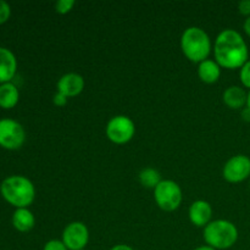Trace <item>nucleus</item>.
<instances>
[{
	"instance_id": "f257e3e1",
	"label": "nucleus",
	"mask_w": 250,
	"mask_h": 250,
	"mask_svg": "<svg viewBox=\"0 0 250 250\" xmlns=\"http://www.w3.org/2000/svg\"><path fill=\"white\" fill-rule=\"evenodd\" d=\"M215 61L227 70L241 68L249 60V50L242 34L226 28L217 34L214 43Z\"/></svg>"
},
{
	"instance_id": "f03ea898",
	"label": "nucleus",
	"mask_w": 250,
	"mask_h": 250,
	"mask_svg": "<svg viewBox=\"0 0 250 250\" xmlns=\"http://www.w3.org/2000/svg\"><path fill=\"white\" fill-rule=\"evenodd\" d=\"M0 194L16 209L28 208L36 199V187L29 178L21 175L9 176L0 185Z\"/></svg>"
},
{
	"instance_id": "7ed1b4c3",
	"label": "nucleus",
	"mask_w": 250,
	"mask_h": 250,
	"mask_svg": "<svg viewBox=\"0 0 250 250\" xmlns=\"http://www.w3.org/2000/svg\"><path fill=\"white\" fill-rule=\"evenodd\" d=\"M212 43L209 34L197 26L188 27L181 37V50L189 61L200 63L211 53Z\"/></svg>"
},
{
	"instance_id": "20e7f679",
	"label": "nucleus",
	"mask_w": 250,
	"mask_h": 250,
	"mask_svg": "<svg viewBox=\"0 0 250 250\" xmlns=\"http://www.w3.org/2000/svg\"><path fill=\"white\" fill-rule=\"evenodd\" d=\"M207 246L216 250L229 249L238 241V229L229 220H212L203 231Z\"/></svg>"
},
{
	"instance_id": "39448f33",
	"label": "nucleus",
	"mask_w": 250,
	"mask_h": 250,
	"mask_svg": "<svg viewBox=\"0 0 250 250\" xmlns=\"http://www.w3.org/2000/svg\"><path fill=\"white\" fill-rule=\"evenodd\" d=\"M154 200L163 211H175L182 204V188L175 181L163 180L154 189Z\"/></svg>"
},
{
	"instance_id": "423d86ee",
	"label": "nucleus",
	"mask_w": 250,
	"mask_h": 250,
	"mask_svg": "<svg viewBox=\"0 0 250 250\" xmlns=\"http://www.w3.org/2000/svg\"><path fill=\"white\" fill-rule=\"evenodd\" d=\"M105 132L110 142L117 146H122L131 142L134 137L136 124L126 115H116L107 121Z\"/></svg>"
},
{
	"instance_id": "0eeeda50",
	"label": "nucleus",
	"mask_w": 250,
	"mask_h": 250,
	"mask_svg": "<svg viewBox=\"0 0 250 250\" xmlns=\"http://www.w3.org/2000/svg\"><path fill=\"white\" fill-rule=\"evenodd\" d=\"M26 142V131L19 121L0 120V146L6 150H17Z\"/></svg>"
},
{
	"instance_id": "6e6552de",
	"label": "nucleus",
	"mask_w": 250,
	"mask_h": 250,
	"mask_svg": "<svg viewBox=\"0 0 250 250\" xmlns=\"http://www.w3.org/2000/svg\"><path fill=\"white\" fill-rule=\"evenodd\" d=\"M222 176L229 183H241L250 177V158L243 154H238L225 164Z\"/></svg>"
},
{
	"instance_id": "1a4fd4ad",
	"label": "nucleus",
	"mask_w": 250,
	"mask_h": 250,
	"mask_svg": "<svg viewBox=\"0 0 250 250\" xmlns=\"http://www.w3.org/2000/svg\"><path fill=\"white\" fill-rule=\"evenodd\" d=\"M63 242L68 250H84L89 242V229L81 221L70 222L62 231Z\"/></svg>"
},
{
	"instance_id": "9d476101",
	"label": "nucleus",
	"mask_w": 250,
	"mask_h": 250,
	"mask_svg": "<svg viewBox=\"0 0 250 250\" xmlns=\"http://www.w3.org/2000/svg\"><path fill=\"white\" fill-rule=\"evenodd\" d=\"M84 87L85 81L83 76L76 72H68L59 78L56 83V92L67 98H75L83 92Z\"/></svg>"
},
{
	"instance_id": "9b49d317",
	"label": "nucleus",
	"mask_w": 250,
	"mask_h": 250,
	"mask_svg": "<svg viewBox=\"0 0 250 250\" xmlns=\"http://www.w3.org/2000/svg\"><path fill=\"white\" fill-rule=\"evenodd\" d=\"M212 207L207 200H195L188 209V217L195 227H207L212 221Z\"/></svg>"
},
{
	"instance_id": "f8f14e48",
	"label": "nucleus",
	"mask_w": 250,
	"mask_h": 250,
	"mask_svg": "<svg viewBox=\"0 0 250 250\" xmlns=\"http://www.w3.org/2000/svg\"><path fill=\"white\" fill-rule=\"evenodd\" d=\"M17 72V59L10 49L0 46V84L11 82Z\"/></svg>"
},
{
	"instance_id": "ddd939ff",
	"label": "nucleus",
	"mask_w": 250,
	"mask_h": 250,
	"mask_svg": "<svg viewBox=\"0 0 250 250\" xmlns=\"http://www.w3.org/2000/svg\"><path fill=\"white\" fill-rule=\"evenodd\" d=\"M247 99H248V93L239 85H231L226 88L222 94L225 105L233 110L244 109L247 106Z\"/></svg>"
},
{
	"instance_id": "4468645a",
	"label": "nucleus",
	"mask_w": 250,
	"mask_h": 250,
	"mask_svg": "<svg viewBox=\"0 0 250 250\" xmlns=\"http://www.w3.org/2000/svg\"><path fill=\"white\" fill-rule=\"evenodd\" d=\"M11 222L16 231L21 232V233H27L33 229L34 225H36V217L28 208H21V209L15 210L12 214Z\"/></svg>"
},
{
	"instance_id": "2eb2a0df",
	"label": "nucleus",
	"mask_w": 250,
	"mask_h": 250,
	"mask_svg": "<svg viewBox=\"0 0 250 250\" xmlns=\"http://www.w3.org/2000/svg\"><path fill=\"white\" fill-rule=\"evenodd\" d=\"M221 66L211 59L202 61L198 63V77L202 82L207 84H212L216 83L221 77Z\"/></svg>"
},
{
	"instance_id": "dca6fc26",
	"label": "nucleus",
	"mask_w": 250,
	"mask_h": 250,
	"mask_svg": "<svg viewBox=\"0 0 250 250\" xmlns=\"http://www.w3.org/2000/svg\"><path fill=\"white\" fill-rule=\"evenodd\" d=\"M20 90L12 82L0 84V107L5 110L12 109L19 104Z\"/></svg>"
},
{
	"instance_id": "f3484780",
	"label": "nucleus",
	"mask_w": 250,
	"mask_h": 250,
	"mask_svg": "<svg viewBox=\"0 0 250 250\" xmlns=\"http://www.w3.org/2000/svg\"><path fill=\"white\" fill-rule=\"evenodd\" d=\"M139 183L143 186L144 188H148V189H155L156 186L161 182V175L156 168L154 167H146L143 170H141L138 175Z\"/></svg>"
},
{
	"instance_id": "a211bd4d",
	"label": "nucleus",
	"mask_w": 250,
	"mask_h": 250,
	"mask_svg": "<svg viewBox=\"0 0 250 250\" xmlns=\"http://www.w3.org/2000/svg\"><path fill=\"white\" fill-rule=\"evenodd\" d=\"M75 0H60L55 4V11L60 15H66L75 7Z\"/></svg>"
},
{
	"instance_id": "6ab92c4d",
	"label": "nucleus",
	"mask_w": 250,
	"mask_h": 250,
	"mask_svg": "<svg viewBox=\"0 0 250 250\" xmlns=\"http://www.w3.org/2000/svg\"><path fill=\"white\" fill-rule=\"evenodd\" d=\"M239 78L243 87L248 88L250 90V60L247 61L241 68H239Z\"/></svg>"
},
{
	"instance_id": "aec40b11",
	"label": "nucleus",
	"mask_w": 250,
	"mask_h": 250,
	"mask_svg": "<svg viewBox=\"0 0 250 250\" xmlns=\"http://www.w3.org/2000/svg\"><path fill=\"white\" fill-rule=\"evenodd\" d=\"M11 16V6L9 2L0 0V24H4L5 22L9 21Z\"/></svg>"
},
{
	"instance_id": "412c9836",
	"label": "nucleus",
	"mask_w": 250,
	"mask_h": 250,
	"mask_svg": "<svg viewBox=\"0 0 250 250\" xmlns=\"http://www.w3.org/2000/svg\"><path fill=\"white\" fill-rule=\"evenodd\" d=\"M43 250H68L61 239H50L44 244Z\"/></svg>"
},
{
	"instance_id": "4be33fe9",
	"label": "nucleus",
	"mask_w": 250,
	"mask_h": 250,
	"mask_svg": "<svg viewBox=\"0 0 250 250\" xmlns=\"http://www.w3.org/2000/svg\"><path fill=\"white\" fill-rule=\"evenodd\" d=\"M67 102H68V98L65 97L63 94H61V93L56 92L55 94L53 95V104L55 105V106L63 107L66 104H67Z\"/></svg>"
},
{
	"instance_id": "5701e85b",
	"label": "nucleus",
	"mask_w": 250,
	"mask_h": 250,
	"mask_svg": "<svg viewBox=\"0 0 250 250\" xmlns=\"http://www.w3.org/2000/svg\"><path fill=\"white\" fill-rule=\"evenodd\" d=\"M238 11L239 14L249 17L250 16V0H242V1H239Z\"/></svg>"
},
{
	"instance_id": "b1692460",
	"label": "nucleus",
	"mask_w": 250,
	"mask_h": 250,
	"mask_svg": "<svg viewBox=\"0 0 250 250\" xmlns=\"http://www.w3.org/2000/svg\"><path fill=\"white\" fill-rule=\"evenodd\" d=\"M109 250H136V249H133L131 246H128V244H116V246H114Z\"/></svg>"
},
{
	"instance_id": "393cba45",
	"label": "nucleus",
	"mask_w": 250,
	"mask_h": 250,
	"mask_svg": "<svg viewBox=\"0 0 250 250\" xmlns=\"http://www.w3.org/2000/svg\"><path fill=\"white\" fill-rule=\"evenodd\" d=\"M242 119H243L244 121L250 122V109L249 107L246 106L243 110H242Z\"/></svg>"
},
{
	"instance_id": "a878e982",
	"label": "nucleus",
	"mask_w": 250,
	"mask_h": 250,
	"mask_svg": "<svg viewBox=\"0 0 250 250\" xmlns=\"http://www.w3.org/2000/svg\"><path fill=\"white\" fill-rule=\"evenodd\" d=\"M243 29H244V32H246V33H247V36L250 37V16L247 17L246 21H244Z\"/></svg>"
},
{
	"instance_id": "bb28decb",
	"label": "nucleus",
	"mask_w": 250,
	"mask_h": 250,
	"mask_svg": "<svg viewBox=\"0 0 250 250\" xmlns=\"http://www.w3.org/2000/svg\"><path fill=\"white\" fill-rule=\"evenodd\" d=\"M194 250H216V249L211 248V247L209 246H202V247H198V248H195Z\"/></svg>"
},
{
	"instance_id": "cd10ccee",
	"label": "nucleus",
	"mask_w": 250,
	"mask_h": 250,
	"mask_svg": "<svg viewBox=\"0 0 250 250\" xmlns=\"http://www.w3.org/2000/svg\"><path fill=\"white\" fill-rule=\"evenodd\" d=\"M247 107L250 109V90L248 92V99H247Z\"/></svg>"
},
{
	"instance_id": "c85d7f7f",
	"label": "nucleus",
	"mask_w": 250,
	"mask_h": 250,
	"mask_svg": "<svg viewBox=\"0 0 250 250\" xmlns=\"http://www.w3.org/2000/svg\"><path fill=\"white\" fill-rule=\"evenodd\" d=\"M249 186H250V182H249Z\"/></svg>"
},
{
	"instance_id": "c756f323",
	"label": "nucleus",
	"mask_w": 250,
	"mask_h": 250,
	"mask_svg": "<svg viewBox=\"0 0 250 250\" xmlns=\"http://www.w3.org/2000/svg\"><path fill=\"white\" fill-rule=\"evenodd\" d=\"M84 250H87V249H84Z\"/></svg>"
}]
</instances>
